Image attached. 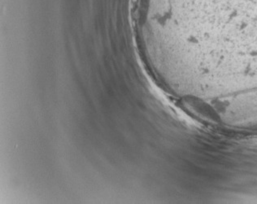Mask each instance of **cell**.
I'll return each mask as SVG.
<instances>
[{
	"instance_id": "1",
	"label": "cell",
	"mask_w": 257,
	"mask_h": 204,
	"mask_svg": "<svg viewBox=\"0 0 257 204\" xmlns=\"http://www.w3.org/2000/svg\"><path fill=\"white\" fill-rule=\"evenodd\" d=\"M138 47L159 83L193 91L257 79V0H133Z\"/></svg>"
}]
</instances>
